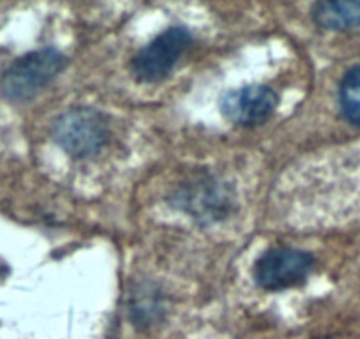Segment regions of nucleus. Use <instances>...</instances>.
<instances>
[{
	"instance_id": "1",
	"label": "nucleus",
	"mask_w": 360,
	"mask_h": 339,
	"mask_svg": "<svg viewBox=\"0 0 360 339\" xmlns=\"http://www.w3.org/2000/svg\"><path fill=\"white\" fill-rule=\"evenodd\" d=\"M64 65V55L53 48L23 55L13 62L2 76V94L11 101H27L43 91Z\"/></svg>"
},
{
	"instance_id": "2",
	"label": "nucleus",
	"mask_w": 360,
	"mask_h": 339,
	"mask_svg": "<svg viewBox=\"0 0 360 339\" xmlns=\"http://www.w3.org/2000/svg\"><path fill=\"white\" fill-rule=\"evenodd\" d=\"M53 138L68 154L89 158L105 147L108 122L99 112L85 106L62 113L53 124Z\"/></svg>"
},
{
	"instance_id": "3",
	"label": "nucleus",
	"mask_w": 360,
	"mask_h": 339,
	"mask_svg": "<svg viewBox=\"0 0 360 339\" xmlns=\"http://www.w3.org/2000/svg\"><path fill=\"white\" fill-rule=\"evenodd\" d=\"M193 43V36L184 27H172L152 39L136 57L133 58V72L140 82H158L162 79L180 55Z\"/></svg>"
},
{
	"instance_id": "4",
	"label": "nucleus",
	"mask_w": 360,
	"mask_h": 339,
	"mask_svg": "<svg viewBox=\"0 0 360 339\" xmlns=\"http://www.w3.org/2000/svg\"><path fill=\"white\" fill-rule=\"evenodd\" d=\"M314 258L292 248L269 249L255 265V279L265 290H283L299 285L309 276Z\"/></svg>"
},
{
	"instance_id": "5",
	"label": "nucleus",
	"mask_w": 360,
	"mask_h": 339,
	"mask_svg": "<svg viewBox=\"0 0 360 339\" xmlns=\"http://www.w3.org/2000/svg\"><path fill=\"white\" fill-rule=\"evenodd\" d=\"M278 94L265 85H244L221 99V112L237 126L252 127L269 120L278 106Z\"/></svg>"
},
{
	"instance_id": "6",
	"label": "nucleus",
	"mask_w": 360,
	"mask_h": 339,
	"mask_svg": "<svg viewBox=\"0 0 360 339\" xmlns=\"http://www.w3.org/2000/svg\"><path fill=\"white\" fill-rule=\"evenodd\" d=\"M180 202L188 212L196 216H205L207 219L221 217L230 207V198L217 182L203 179L196 181L195 186L189 184L180 193Z\"/></svg>"
},
{
	"instance_id": "7",
	"label": "nucleus",
	"mask_w": 360,
	"mask_h": 339,
	"mask_svg": "<svg viewBox=\"0 0 360 339\" xmlns=\"http://www.w3.org/2000/svg\"><path fill=\"white\" fill-rule=\"evenodd\" d=\"M313 20L327 30H349L360 27V0H327L313 6Z\"/></svg>"
},
{
	"instance_id": "8",
	"label": "nucleus",
	"mask_w": 360,
	"mask_h": 339,
	"mask_svg": "<svg viewBox=\"0 0 360 339\" xmlns=\"http://www.w3.org/2000/svg\"><path fill=\"white\" fill-rule=\"evenodd\" d=\"M339 105L342 115L360 127V65H355L342 76L339 83Z\"/></svg>"
},
{
	"instance_id": "9",
	"label": "nucleus",
	"mask_w": 360,
	"mask_h": 339,
	"mask_svg": "<svg viewBox=\"0 0 360 339\" xmlns=\"http://www.w3.org/2000/svg\"><path fill=\"white\" fill-rule=\"evenodd\" d=\"M321 339H335V338H321Z\"/></svg>"
}]
</instances>
